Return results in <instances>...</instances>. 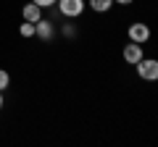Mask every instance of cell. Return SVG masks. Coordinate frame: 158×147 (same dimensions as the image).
I'll return each instance as SVG.
<instances>
[{"instance_id":"cell-10","label":"cell","mask_w":158,"mask_h":147,"mask_svg":"<svg viewBox=\"0 0 158 147\" xmlns=\"http://www.w3.org/2000/svg\"><path fill=\"white\" fill-rule=\"evenodd\" d=\"M63 34H66V37H77V29H74V24H63Z\"/></svg>"},{"instance_id":"cell-13","label":"cell","mask_w":158,"mask_h":147,"mask_svg":"<svg viewBox=\"0 0 158 147\" xmlns=\"http://www.w3.org/2000/svg\"><path fill=\"white\" fill-rule=\"evenodd\" d=\"M0 108H3V92H0Z\"/></svg>"},{"instance_id":"cell-11","label":"cell","mask_w":158,"mask_h":147,"mask_svg":"<svg viewBox=\"0 0 158 147\" xmlns=\"http://www.w3.org/2000/svg\"><path fill=\"white\" fill-rule=\"evenodd\" d=\"M32 3H37L40 8H50V6H56V0H32Z\"/></svg>"},{"instance_id":"cell-9","label":"cell","mask_w":158,"mask_h":147,"mask_svg":"<svg viewBox=\"0 0 158 147\" xmlns=\"http://www.w3.org/2000/svg\"><path fill=\"white\" fill-rule=\"evenodd\" d=\"M8 84H11V76H8V71H3V68H0V92L6 89Z\"/></svg>"},{"instance_id":"cell-1","label":"cell","mask_w":158,"mask_h":147,"mask_svg":"<svg viewBox=\"0 0 158 147\" xmlns=\"http://www.w3.org/2000/svg\"><path fill=\"white\" fill-rule=\"evenodd\" d=\"M135 66H137V74H140L145 81H156L158 79V61H153V58H140Z\"/></svg>"},{"instance_id":"cell-3","label":"cell","mask_w":158,"mask_h":147,"mask_svg":"<svg viewBox=\"0 0 158 147\" xmlns=\"http://www.w3.org/2000/svg\"><path fill=\"white\" fill-rule=\"evenodd\" d=\"M34 34H37L42 42H50L53 37H56V24H53V21H45V18H40V21L34 24Z\"/></svg>"},{"instance_id":"cell-12","label":"cell","mask_w":158,"mask_h":147,"mask_svg":"<svg viewBox=\"0 0 158 147\" xmlns=\"http://www.w3.org/2000/svg\"><path fill=\"white\" fill-rule=\"evenodd\" d=\"M113 3H118V6H129V3H135V0H113Z\"/></svg>"},{"instance_id":"cell-5","label":"cell","mask_w":158,"mask_h":147,"mask_svg":"<svg viewBox=\"0 0 158 147\" xmlns=\"http://www.w3.org/2000/svg\"><path fill=\"white\" fill-rule=\"evenodd\" d=\"M21 16H24V21H32V24H37L40 18H42V8H40L37 3H27V6L21 8Z\"/></svg>"},{"instance_id":"cell-2","label":"cell","mask_w":158,"mask_h":147,"mask_svg":"<svg viewBox=\"0 0 158 147\" xmlns=\"http://www.w3.org/2000/svg\"><path fill=\"white\" fill-rule=\"evenodd\" d=\"M56 3H58V11L66 18H77L85 11V0H56Z\"/></svg>"},{"instance_id":"cell-7","label":"cell","mask_w":158,"mask_h":147,"mask_svg":"<svg viewBox=\"0 0 158 147\" xmlns=\"http://www.w3.org/2000/svg\"><path fill=\"white\" fill-rule=\"evenodd\" d=\"M111 6H113V0H90V8H92V11H98V13L111 11Z\"/></svg>"},{"instance_id":"cell-4","label":"cell","mask_w":158,"mask_h":147,"mask_svg":"<svg viewBox=\"0 0 158 147\" xmlns=\"http://www.w3.org/2000/svg\"><path fill=\"white\" fill-rule=\"evenodd\" d=\"M148 40H150V29H148V24H132V26H129V42L145 45Z\"/></svg>"},{"instance_id":"cell-6","label":"cell","mask_w":158,"mask_h":147,"mask_svg":"<svg viewBox=\"0 0 158 147\" xmlns=\"http://www.w3.org/2000/svg\"><path fill=\"white\" fill-rule=\"evenodd\" d=\"M140 58H142V45H137V42H129V45L124 47V61L135 66Z\"/></svg>"},{"instance_id":"cell-8","label":"cell","mask_w":158,"mask_h":147,"mask_svg":"<svg viewBox=\"0 0 158 147\" xmlns=\"http://www.w3.org/2000/svg\"><path fill=\"white\" fill-rule=\"evenodd\" d=\"M19 34H21V37H34V24L32 21H24L21 29H19Z\"/></svg>"}]
</instances>
